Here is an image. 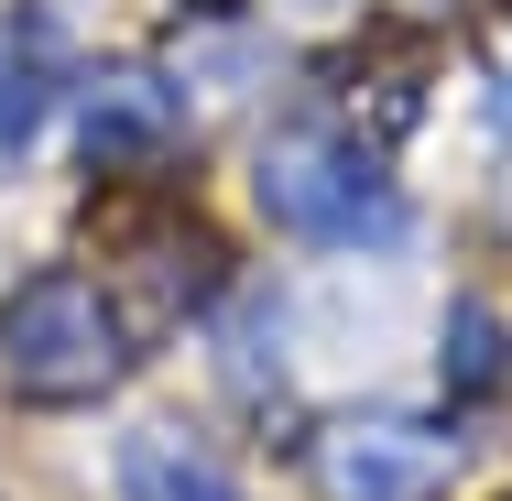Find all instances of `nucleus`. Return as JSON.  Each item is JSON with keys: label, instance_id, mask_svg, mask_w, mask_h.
I'll return each instance as SVG.
<instances>
[{"label": "nucleus", "instance_id": "f257e3e1", "mask_svg": "<svg viewBox=\"0 0 512 501\" xmlns=\"http://www.w3.org/2000/svg\"><path fill=\"white\" fill-rule=\"evenodd\" d=\"M131 371V349H120V316L88 273H33L11 316H0V382L22 403H88L109 393Z\"/></svg>", "mask_w": 512, "mask_h": 501}, {"label": "nucleus", "instance_id": "20e7f679", "mask_svg": "<svg viewBox=\"0 0 512 501\" xmlns=\"http://www.w3.org/2000/svg\"><path fill=\"white\" fill-rule=\"evenodd\" d=\"M120 491H131V501H240V480H229V458H218L207 436L142 425V436L120 447Z\"/></svg>", "mask_w": 512, "mask_h": 501}, {"label": "nucleus", "instance_id": "39448f33", "mask_svg": "<svg viewBox=\"0 0 512 501\" xmlns=\"http://www.w3.org/2000/svg\"><path fill=\"white\" fill-rule=\"evenodd\" d=\"M77 120H88V153H109V164L120 153H164L175 142V88L164 77H99Z\"/></svg>", "mask_w": 512, "mask_h": 501}, {"label": "nucleus", "instance_id": "423d86ee", "mask_svg": "<svg viewBox=\"0 0 512 501\" xmlns=\"http://www.w3.org/2000/svg\"><path fill=\"white\" fill-rule=\"evenodd\" d=\"M33 120H44V77L0 55V153H22V142H33Z\"/></svg>", "mask_w": 512, "mask_h": 501}, {"label": "nucleus", "instance_id": "f03ea898", "mask_svg": "<svg viewBox=\"0 0 512 501\" xmlns=\"http://www.w3.org/2000/svg\"><path fill=\"white\" fill-rule=\"evenodd\" d=\"M262 207H273V229H295V240H393V229H404L382 164H371L349 131H327V120H295V131L262 142Z\"/></svg>", "mask_w": 512, "mask_h": 501}, {"label": "nucleus", "instance_id": "7ed1b4c3", "mask_svg": "<svg viewBox=\"0 0 512 501\" xmlns=\"http://www.w3.org/2000/svg\"><path fill=\"white\" fill-rule=\"evenodd\" d=\"M447 491V436L425 425H338L327 436V501H436Z\"/></svg>", "mask_w": 512, "mask_h": 501}, {"label": "nucleus", "instance_id": "0eeeda50", "mask_svg": "<svg viewBox=\"0 0 512 501\" xmlns=\"http://www.w3.org/2000/svg\"><path fill=\"white\" fill-rule=\"evenodd\" d=\"M458 371H469V382H491V316H480V305L458 316Z\"/></svg>", "mask_w": 512, "mask_h": 501}]
</instances>
